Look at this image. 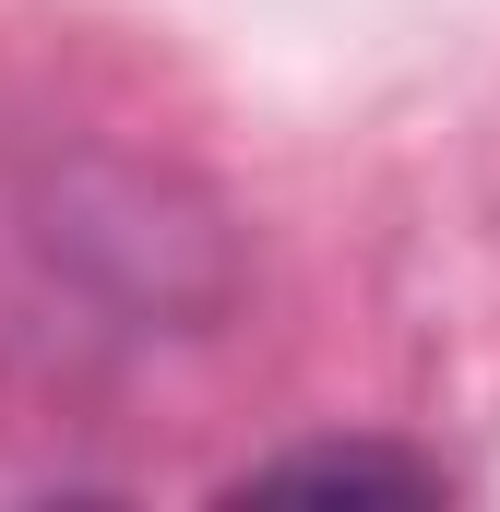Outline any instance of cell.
Instances as JSON below:
<instances>
[{
  "instance_id": "1",
  "label": "cell",
  "mask_w": 500,
  "mask_h": 512,
  "mask_svg": "<svg viewBox=\"0 0 500 512\" xmlns=\"http://www.w3.org/2000/svg\"><path fill=\"white\" fill-rule=\"evenodd\" d=\"M227 501H441V465L405 441H286L227 477Z\"/></svg>"
}]
</instances>
